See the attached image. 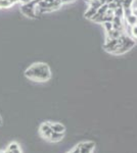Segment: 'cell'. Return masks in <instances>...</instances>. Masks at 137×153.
<instances>
[{
	"instance_id": "obj_1",
	"label": "cell",
	"mask_w": 137,
	"mask_h": 153,
	"mask_svg": "<svg viewBox=\"0 0 137 153\" xmlns=\"http://www.w3.org/2000/svg\"><path fill=\"white\" fill-rule=\"evenodd\" d=\"M25 76L37 82H46L50 79L51 74L48 65L45 63H35L27 68L25 71Z\"/></svg>"
},
{
	"instance_id": "obj_2",
	"label": "cell",
	"mask_w": 137,
	"mask_h": 153,
	"mask_svg": "<svg viewBox=\"0 0 137 153\" xmlns=\"http://www.w3.org/2000/svg\"><path fill=\"white\" fill-rule=\"evenodd\" d=\"M39 0H32V1L28 2V3H25L21 6V11L22 13L25 14L26 16L31 19H35L36 18V14H35V6L37 5Z\"/></svg>"
},
{
	"instance_id": "obj_3",
	"label": "cell",
	"mask_w": 137,
	"mask_h": 153,
	"mask_svg": "<svg viewBox=\"0 0 137 153\" xmlns=\"http://www.w3.org/2000/svg\"><path fill=\"white\" fill-rule=\"evenodd\" d=\"M121 46V39H109L106 38V43L103 44V48L109 53H115Z\"/></svg>"
},
{
	"instance_id": "obj_4",
	"label": "cell",
	"mask_w": 137,
	"mask_h": 153,
	"mask_svg": "<svg viewBox=\"0 0 137 153\" xmlns=\"http://www.w3.org/2000/svg\"><path fill=\"white\" fill-rule=\"evenodd\" d=\"M94 143L93 142H83L79 144L80 147V153H92L94 150Z\"/></svg>"
},
{
	"instance_id": "obj_5",
	"label": "cell",
	"mask_w": 137,
	"mask_h": 153,
	"mask_svg": "<svg viewBox=\"0 0 137 153\" xmlns=\"http://www.w3.org/2000/svg\"><path fill=\"white\" fill-rule=\"evenodd\" d=\"M39 131H40V134H41L42 137L45 138V139H47V140H48L49 136H50L51 133H52V130L50 129V127H49L48 122L43 123V124L40 126V128H39Z\"/></svg>"
},
{
	"instance_id": "obj_6",
	"label": "cell",
	"mask_w": 137,
	"mask_h": 153,
	"mask_svg": "<svg viewBox=\"0 0 137 153\" xmlns=\"http://www.w3.org/2000/svg\"><path fill=\"white\" fill-rule=\"evenodd\" d=\"M48 125H49V127H50V129L52 130V132L61 133V134H64V132H66V127H64V125L59 124V123L48 122Z\"/></svg>"
},
{
	"instance_id": "obj_7",
	"label": "cell",
	"mask_w": 137,
	"mask_h": 153,
	"mask_svg": "<svg viewBox=\"0 0 137 153\" xmlns=\"http://www.w3.org/2000/svg\"><path fill=\"white\" fill-rule=\"evenodd\" d=\"M64 137V134H61V133H55V132H52L51 135L49 136L48 140L50 142H59L63 140V138Z\"/></svg>"
},
{
	"instance_id": "obj_8",
	"label": "cell",
	"mask_w": 137,
	"mask_h": 153,
	"mask_svg": "<svg viewBox=\"0 0 137 153\" xmlns=\"http://www.w3.org/2000/svg\"><path fill=\"white\" fill-rule=\"evenodd\" d=\"M7 151H10L12 153H22L21 148H19V145L16 142H12L8 145V148H7Z\"/></svg>"
},
{
	"instance_id": "obj_9",
	"label": "cell",
	"mask_w": 137,
	"mask_h": 153,
	"mask_svg": "<svg viewBox=\"0 0 137 153\" xmlns=\"http://www.w3.org/2000/svg\"><path fill=\"white\" fill-rule=\"evenodd\" d=\"M126 21V23L129 25L130 27L132 26H135L136 25V21H137V18L136 16H133V14H130L129 16H127V18H124Z\"/></svg>"
},
{
	"instance_id": "obj_10",
	"label": "cell",
	"mask_w": 137,
	"mask_h": 153,
	"mask_svg": "<svg viewBox=\"0 0 137 153\" xmlns=\"http://www.w3.org/2000/svg\"><path fill=\"white\" fill-rule=\"evenodd\" d=\"M96 11H97V9L93 8V7H89V8L87 9V11L85 12V18L91 19L92 18H93L94 14L96 13Z\"/></svg>"
},
{
	"instance_id": "obj_11",
	"label": "cell",
	"mask_w": 137,
	"mask_h": 153,
	"mask_svg": "<svg viewBox=\"0 0 137 153\" xmlns=\"http://www.w3.org/2000/svg\"><path fill=\"white\" fill-rule=\"evenodd\" d=\"M13 4L8 0H0V8H7V7H10Z\"/></svg>"
},
{
	"instance_id": "obj_12",
	"label": "cell",
	"mask_w": 137,
	"mask_h": 153,
	"mask_svg": "<svg viewBox=\"0 0 137 153\" xmlns=\"http://www.w3.org/2000/svg\"><path fill=\"white\" fill-rule=\"evenodd\" d=\"M103 24V28L106 29V33L111 31V30H113V24H112V22H104Z\"/></svg>"
},
{
	"instance_id": "obj_13",
	"label": "cell",
	"mask_w": 137,
	"mask_h": 153,
	"mask_svg": "<svg viewBox=\"0 0 137 153\" xmlns=\"http://www.w3.org/2000/svg\"><path fill=\"white\" fill-rule=\"evenodd\" d=\"M131 35H132V37H133L134 40H135L136 37H137V26H136V25H135V26L131 27Z\"/></svg>"
},
{
	"instance_id": "obj_14",
	"label": "cell",
	"mask_w": 137,
	"mask_h": 153,
	"mask_svg": "<svg viewBox=\"0 0 137 153\" xmlns=\"http://www.w3.org/2000/svg\"><path fill=\"white\" fill-rule=\"evenodd\" d=\"M30 1H32V0H19V2H22L23 4L28 3V2H30Z\"/></svg>"
},
{
	"instance_id": "obj_15",
	"label": "cell",
	"mask_w": 137,
	"mask_h": 153,
	"mask_svg": "<svg viewBox=\"0 0 137 153\" xmlns=\"http://www.w3.org/2000/svg\"><path fill=\"white\" fill-rule=\"evenodd\" d=\"M8 1H10L12 4H16V3H17V2H19V0H8Z\"/></svg>"
},
{
	"instance_id": "obj_16",
	"label": "cell",
	"mask_w": 137,
	"mask_h": 153,
	"mask_svg": "<svg viewBox=\"0 0 137 153\" xmlns=\"http://www.w3.org/2000/svg\"><path fill=\"white\" fill-rule=\"evenodd\" d=\"M0 153H8V151H7V150H5V151H4V150H1Z\"/></svg>"
},
{
	"instance_id": "obj_17",
	"label": "cell",
	"mask_w": 137,
	"mask_h": 153,
	"mask_svg": "<svg viewBox=\"0 0 137 153\" xmlns=\"http://www.w3.org/2000/svg\"><path fill=\"white\" fill-rule=\"evenodd\" d=\"M0 125H2V118L0 117Z\"/></svg>"
},
{
	"instance_id": "obj_18",
	"label": "cell",
	"mask_w": 137,
	"mask_h": 153,
	"mask_svg": "<svg viewBox=\"0 0 137 153\" xmlns=\"http://www.w3.org/2000/svg\"><path fill=\"white\" fill-rule=\"evenodd\" d=\"M72 1H73V0H72Z\"/></svg>"
}]
</instances>
